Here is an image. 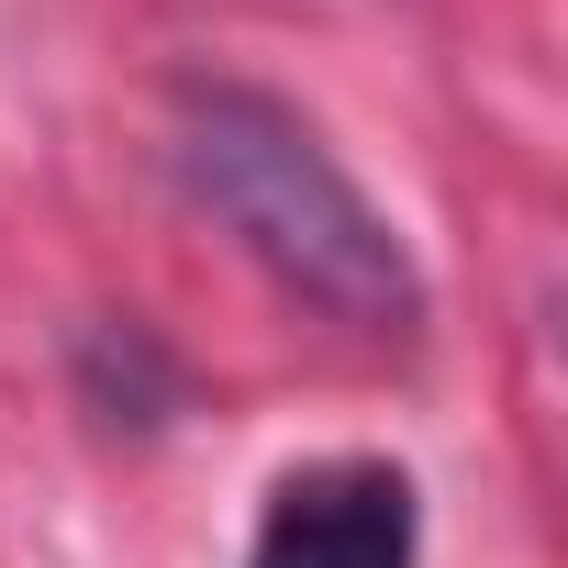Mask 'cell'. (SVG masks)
I'll use <instances>...</instances> for the list:
<instances>
[{"instance_id": "cell-2", "label": "cell", "mask_w": 568, "mask_h": 568, "mask_svg": "<svg viewBox=\"0 0 568 568\" xmlns=\"http://www.w3.org/2000/svg\"><path fill=\"white\" fill-rule=\"evenodd\" d=\"M424 557V501L413 468L390 457H313L267 490L245 568H413Z\"/></svg>"}, {"instance_id": "cell-1", "label": "cell", "mask_w": 568, "mask_h": 568, "mask_svg": "<svg viewBox=\"0 0 568 568\" xmlns=\"http://www.w3.org/2000/svg\"><path fill=\"white\" fill-rule=\"evenodd\" d=\"M168 156L190 179V201L278 278L291 302H313L324 324L368 335V346H413L424 335V267L402 245V223L335 168V145L267 90L234 79H190Z\"/></svg>"}]
</instances>
